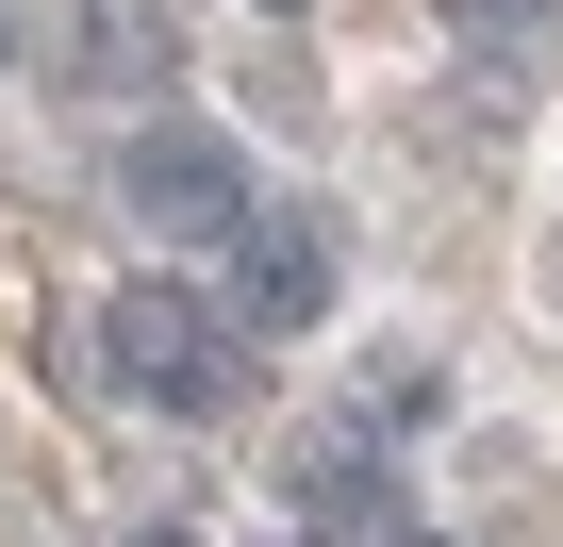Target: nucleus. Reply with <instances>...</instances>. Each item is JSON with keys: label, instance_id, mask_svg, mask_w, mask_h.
<instances>
[{"label": "nucleus", "instance_id": "1", "mask_svg": "<svg viewBox=\"0 0 563 547\" xmlns=\"http://www.w3.org/2000/svg\"><path fill=\"white\" fill-rule=\"evenodd\" d=\"M133 216H166L183 249H232L265 199H249V166H232V133H199V117H166V133H133Z\"/></svg>", "mask_w": 563, "mask_h": 547}, {"label": "nucleus", "instance_id": "2", "mask_svg": "<svg viewBox=\"0 0 563 547\" xmlns=\"http://www.w3.org/2000/svg\"><path fill=\"white\" fill-rule=\"evenodd\" d=\"M100 382H117V398H166V415H216V398H232V349L199 332V299H150V283H133L117 332H100Z\"/></svg>", "mask_w": 563, "mask_h": 547}, {"label": "nucleus", "instance_id": "3", "mask_svg": "<svg viewBox=\"0 0 563 547\" xmlns=\"http://www.w3.org/2000/svg\"><path fill=\"white\" fill-rule=\"evenodd\" d=\"M232 283H249V332H316L332 232H316V216H249V232H232Z\"/></svg>", "mask_w": 563, "mask_h": 547}]
</instances>
